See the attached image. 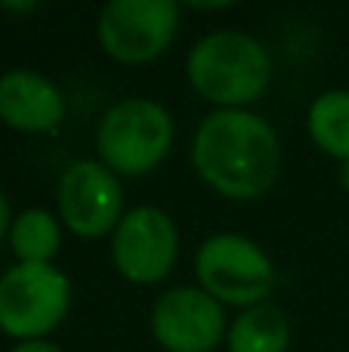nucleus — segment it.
<instances>
[{
	"label": "nucleus",
	"instance_id": "obj_11",
	"mask_svg": "<svg viewBox=\"0 0 349 352\" xmlns=\"http://www.w3.org/2000/svg\"><path fill=\"white\" fill-rule=\"evenodd\" d=\"M294 343V324L278 303H260L241 309L229 322L226 352H288Z\"/></svg>",
	"mask_w": 349,
	"mask_h": 352
},
{
	"label": "nucleus",
	"instance_id": "obj_2",
	"mask_svg": "<svg viewBox=\"0 0 349 352\" xmlns=\"http://www.w3.org/2000/svg\"><path fill=\"white\" fill-rule=\"evenodd\" d=\"M272 53L247 31L220 28L198 37L185 56V80L214 111L254 109L272 87Z\"/></svg>",
	"mask_w": 349,
	"mask_h": 352
},
{
	"label": "nucleus",
	"instance_id": "obj_17",
	"mask_svg": "<svg viewBox=\"0 0 349 352\" xmlns=\"http://www.w3.org/2000/svg\"><path fill=\"white\" fill-rule=\"evenodd\" d=\"M189 6L198 12H216V10H229L232 3H189Z\"/></svg>",
	"mask_w": 349,
	"mask_h": 352
},
{
	"label": "nucleus",
	"instance_id": "obj_3",
	"mask_svg": "<svg viewBox=\"0 0 349 352\" xmlns=\"http://www.w3.org/2000/svg\"><path fill=\"white\" fill-rule=\"evenodd\" d=\"M173 142V111L148 96L117 99L96 124V158L121 179H142L155 173L170 158Z\"/></svg>",
	"mask_w": 349,
	"mask_h": 352
},
{
	"label": "nucleus",
	"instance_id": "obj_12",
	"mask_svg": "<svg viewBox=\"0 0 349 352\" xmlns=\"http://www.w3.org/2000/svg\"><path fill=\"white\" fill-rule=\"evenodd\" d=\"M306 133L325 158L346 164L349 161V90L334 87L309 102Z\"/></svg>",
	"mask_w": 349,
	"mask_h": 352
},
{
	"label": "nucleus",
	"instance_id": "obj_4",
	"mask_svg": "<svg viewBox=\"0 0 349 352\" xmlns=\"http://www.w3.org/2000/svg\"><path fill=\"white\" fill-rule=\"evenodd\" d=\"M195 285L226 309L269 303L278 272L266 248L241 232H214L195 250Z\"/></svg>",
	"mask_w": 349,
	"mask_h": 352
},
{
	"label": "nucleus",
	"instance_id": "obj_8",
	"mask_svg": "<svg viewBox=\"0 0 349 352\" xmlns=\"http://www.w3.org/2000/svg\"><path fill=\"white\" fill-rule=\"evenodd\" d=\"M127 213L124 179L115 176L99 158H78L62 170L56 186V217L84 241L111 238L115 226Z\"/></svg>",
	"mask_w": 349,
	"mask_h": 352
},
{
	"label": "nucleus",
	"instance_id": "obj_6",
	"mask_svg": "<svg viewBox=\"0 0 349 352\" xmlns=\"http://www.w3.org/2000/svg\"><path fill=\"white\" fill-rule=\"evenodd\" d=\"M183 25L177 0H111L99 10V50L117 65H148L173 47Z\"/></svg>",
	"mask_w": 349,
	"mask_h": 352
},
{
	"label": "nucleus",
	"instance_id": "obj_16",
	"mask_svg": "<svg viewBox=\"0 0 349 352\" xmlns=\"http://www.w3.org/2000/svg\"><path fill=\"white\" fill-rule=\"evenodd\" d=\"M0 10H10V12H34L37 10V3H10V0H3V3H0Z\"/></svg>",
	"mask_w": 349,
	"mask_h": 352
},
{
	"label": "nucleus",
	"instance_id": "obj_14",
	"mask_svg": "<svg viewBox=\"0 0 349 352\" xmlns=\"http://www.w3.org/2000/svg\"><path fill=\"white\" fill-rule=\"evenodd\" d=\"M10 352H65V349L47 337V340H22V343H16Z\"/></svg>",
	"mask_w": 349,
	"mask_h": 352
},
{
	"label": "nucleus",
	"instance_id": "obj_5",
	"mask_svg": "<svg viewBox=\"0 0 349 352\" xmlns=\"http://www.w3.org/2000/svg\"><path fill=\"white\" fill-rule=\"evenodd\" d=\"M71 312V281L56 263H12L0 275V331L22 340H47Z\"/></svg>",
	"mask_w": 349,
	"mask_h": 352
},
{
	"label": "nucleus",
	"instance_id": "obj_10",
	"mask_svg": "<svg viewBox=\"0 0 349 352\" xmlns=\"http://www.w3.org/2000/svg\"><path fill=\"white\" fill-rule=\"evenodd\" d=\"M68 99L49 74L10 68L0 74V121L16 133L47 136L65 124Z\"/></svg>",
	"mask_w": 349,
	"mask_h": 352
},
{
	"label": "nucleus",
	"instance_id": "obj_13",
	"mask_svg": "<svg viewBox=\"0 0 349 352\" xmlns=\"http://www.w3.org/2000/svg\"><path fill=\"white\" fill-rule=\"evenodd\" d=\"M62 232L65 226L59 223L53 210L47 207H25L22 213L12 217L10 241L16 263H34V266H49L62 250Z\"/></svg>",
	"mask_w": 349,
	"mask_h": 352
},
{
	"label": "nucleus",
	"instance_id": "obj_18",
	"mask_svg": "<svg viewBox=\"0 0 349 352\" xmlns=\"http://www.w3.org/2000/svg\"><path fill=\"white\" fill-rule=\"evenodd\" d=\"M337 182H340L344 192H349V161L346 164H337Z\"/></svg>",
	"mask_w": 349,
	"mask_h": 352
},
{
	"label": "nucleus",
	"instance_id": "obj_7",
	"mask_svg": "<svg viewBox=\"0 0 349 352\" xmlns=\"http://www.w3.org/2000/svg\"><path fill=\"white\" fill-rule=\"evenodd\" d=\"M111 266L127 285L152 287L170 278L179 260V226L164 207H127L111 232Z\"/></svg>",
	"mask_w": 349,
	"mask_h": 352
},
{
	"label": "nucleus",
	"instance_id": "obj_15",
	"mask_svg": "<svg viewBox=\"0 0 349 352\" xmlns=\"http://www.w3.org/2000/svg\"><path fill=\"white\" fill-rule=\"evenodd\" d=\"M10 226H12V210H10V198L0 192V241L10 235Z\"/></svg>",
	"mask_w": 349,
	"mask_h": 352
},
{
	"label": "nucleus",
	"instance_id": "obj_9",
	"mask_svg": "<svg viewBox=\"0 0 349 352\" xmlns=\"http://www.w3.org/2000/svg\"><path fill=\"white\" fill-rule=\"evenodd\" d=\"M232 318L198 285L167 287L148 312L152 340L164 352H216Z\"/></svg>",
	"mask_w": 349,
	"mask_h": 352
},
{
	"label": "nucleus",
	"instance_id": "obj_1",
	"mask_svg": "<svg viewBox=\"0 0 349 352\" xmlns=\"http://www.w3.org/2000/svg\"><path fill=\"white\" fill-rule=\"evenodd\" d=\"M189 164L220 198L260 201L282 173V140L254 109L207 111L192 133Z\"/></svg>",
	"mask_w": 349,
	"mask_h": 352
}]
</instances>
